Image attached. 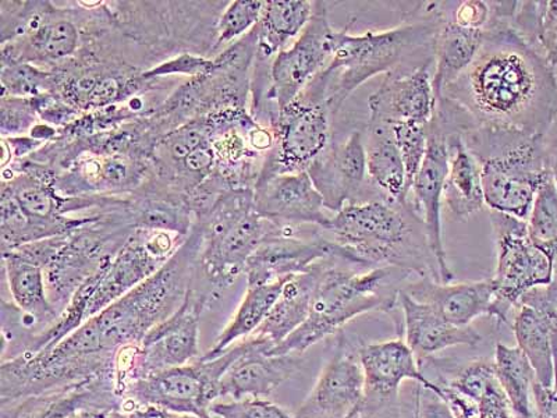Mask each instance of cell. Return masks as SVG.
<instances>
[{
  "mask_svg": "<svg viewBox=\"0 0 557 418\" xmlns=\"http://www.w3.org/2000/svg\"><path fill=\"white\" fill-rule=\"evenodd\" d=\"M513 16L515 4L499 2L475 61L440 98L459 104L481 124L544 134L557 116V79L511 26Z\"/></svg>",
  "mask_w": 557,
  "mask_h": 418,
  "instance_id": "obj_1",
  "label": "cell"
},
{
  "mask_svg": "<svg viewBox=\"0 0 557 418\" xmlns=\"http://www.w3.org/2000/svg\"><path fill=\"white\" fill-rule=\"evenodd\" d=\"M201 244L200 232L193 228L183 246L156 275L42 352L61 358L117 357L122 348L139 345L152 328L183 305L196 275Z\"/></svg>",
  "mask_w": 557,
  "mask_h": 418,
  "instance_id": "obj_2",
  "label": "cell"
},
{
  "mask_svg": "<svg viewBox=\"0 0 557 418\" xmlns=\"http://www.w3.org/2000/svg\"><path fill=\"white\" fill-rule=\"evenodd\" d=\"M444 19V2L418 3L406 13L401 26L361 35L350 24L331 37L332 58L321 74L327 79L333 112L368 79L380 74L407 73L434 64V42Z\"/></svg>",
  "mask_w": 557,
  "mask_h": 418,
  "instance_id": "obj_3",
  "label": "cell"
},
{
  "mask_svg": "<svg viewBox=\"0 0 557 418\" xmlns=\"http://www.w3.org/2000/svg\"><path fill=\"white\" fill-rule=\"evenodd\" d=\"M322 231L350 254L360 270L400 267L440 282L424 223L410 201L348 204Z\"/></svg>",
  "mask_w": 557,
  "mask_h": 418,
  "instance_id": "obj_4",
  "label": "cell"
},
{
  "mask_svg": "<svg viewBox=\"0 0 557 418\" xmlns=\"http://www.w3.org/2000/svg\"><path fill=\"white\" fill-rule=\"evenodd\" d=\"M412 276H417L414 272L400 267L357 272L333 262L318 287L307 321L268 355H302L307 348L341 331L352 318L393 310Z\"/></svg>",
  "mask_w": 557,
  "mask_h": 418,
  "instance_id": "obj_5",
  "label": "cell"
},
{
  "mask_svg": "<svg viewBox=\"0 0 557 418\" xmlns=\"http://www.w3.org/2000/svg\"><path fill=\"white\" fill-rule=\"evenodd\" d=\"M247 348L246 337L213 360H198L124 383L117 390L119 395L137 407L151 406L173 415L211 418L209 407L219 399V383Z\"/></svg>",
  "mask_w": 557,
  "mask_h": 418,
  "instance_id": "obj_6",
  "label": "cell"
},
{
  "mask_svg": "<svg viewBox=\"0 0 557 418\" xmlns=\"http://www.w3.org/2000/svg\"><path fill=\"white\" fill-rule=\"evenodd\" d=\"M333 116L335 112L325 87L312 79L273 122L275 147L263 161L258 181L276 174L307 172L332 144Z\"/></svg>",
  "mask_w": 557,
  "mask_h": 418,
  "instance_id": "obj_7",
  "label": "cell"
},
{
  "mask_svg": "<svg viewBox=\"0 0 557 418\" xmlns=\"http://www.w3.org/2000/svg\"><path fill=\"white\" fill-rule=\"evenodd\" d=\"M497 251L492 317L509 322V314L531 288L554 281L556 256L530 237L525 221L506 213L490 211Z\"/></svg>",
  "mask_w": 557,
  "mask_h": 418,
  "instance_id": "obj_8",
  "label": "cell"
},
{
  "mask_svg": "<svg viewBox=\"0 0 557 418\" xmlns=\"http://www.w3.org/2000/svg\"><path fill=\"white\" fill-rule=\"evenodd\" d=\"M333 32L335 29L331 27L327 19L326 4L313 2L310 23L292 47L278 52L271 64L270 91L260 113V116L263 114L267 118V127H271L278 112L295 101L308 84L330 64Z\"/></svg>",
  "mask_w": 557,
  "mask_h": 418,
  "instance_id": "obj_9",
  "label": "cell"
},
{
  "mask_svg": "<svg viewBox=\"0 0 557 418\" xmlns=\"http://www.w3.org/2000/svg\"><path fill=\"white\" fill-rule=\"evenodd\" d=\"M211 298L208 292H197L191 287L178 310L152 328L134 348L126 370L117 374V390L139 378L187 366L188 361L200 356V321Z\"/></svg>",
  "mask_w": 557,
  "mask_h": 418,
  "instance_id": "obj_10",
  "label": "cell"
},
{
  "mask_svg": "<svg viewBox=\"0 0 557 418\" xmlns=\"http://www.w3.org/2000/svg\"><path fill=\"white\" fill-rule=\"evenodd\" d=\"M542 136L476 121L461 133L482 174L540 186L550 176Z\"/></svg>",
  "mask_w": 557,
  "mask_h": 418,
  "instance_id": "obj_11",
  "label": "cell"
},
{
  "mask_svg": "<svg viewBox=\"0 0 557 418\" xmlns=\"http://www.w3.org/2000/svg\"><path fill=\"white\" fill-rule=\"evenodd\" d=\"M325 208L339 212L348 204L385 200L368 177L366 136L355 131L343 143H333L308 169Z\"/></svg>",
  "mask_w": 557,
  "mask_h": 418,
  "instance_id": "obj_12",
  "label": "cell"
},
{
  "mask_svg": "<svg viewBox=\"0 0 557 418\" xmlns=\"http://www.w3.org/2000/svg\"><path fill=\"white\" fill-rule=\"evenodd\" d=\"M301 228L287 226L282 235L268 238L257 248L244 271L248 285H263L298 275L326 258H339L348 266H356L345 248L321 235L322 229L310 236L298 237Z\"/></svg>",
  "mask_w": 557,
  "mask_h": 418,
  "instance_id": "obj_13",
  "label": "cell"
},
{
  "mask_svg": "<svg viewBox=\"0 0 557 418\" xmlns=\"http://www.w3.org/2000/svg\"><path fill=\"white\" fill-rule=\"evenodd\" d=\"M83 48V29L76 8L45 7L32 32L2 44V63H32L57 70L77 58Z\"/></svg>",
  "mask_w": 557,
  "mask_h": 418,
  "instance_id": "obj_14",
  "label": "cell"
},
{
  "mask_svg": "<svg viewBox=\"0 0 557 418\" xmlns=\"http://www.w3.org/2000/svg\"><path fill=\"white\" fill-rule=\"evenodd\" d=\"M282 225L258 216L256 209L242 218L222 237L202 242L198 267L207 279L209 295H221L246 271L247 261L268 238L277 236Z\"/></svg>",
  "mask_w": 557,
  "mask_h": 418,
  "instance_id": "obj_15",
  "label": "cell"
},
{
  "mask_svg": "<svg viewBox=\"0 0 557 418\" xmlns=\"http://www.w3.org/2000/svg\"><path fill=\"white\" fill-rule=\"evenodd\" d=\"M447 171H449L447 136L434 118L430 123L426 157L411 184L410 192L414 197L416 211L424 223L428 242L440 271L441 283H451L455 279L447 261L444 233H442V201H444Z\"/></svg>",
  "mask_w": 557,
  "mask_h": 418,
  "instance_id": "obj_16",
  "label": "cell"
},
{
  "mask_svg": "<svg viewBox=\"0 0 557 418\" xmlns=\"http://www.w3.org/2000/svg\"><path fill=\"white\" fill-rule=\"evenodd\" d=\"M364 371L341 336L335 356L323 368L315 386L302 402L295 418H352L360 415L364 403Z\"/></svg>",
  "mask_w": 557,
  "mask_h": 418,
  "instance_id": "obj_17",
  "label": "cell"
},
{
  "mask_svg": "<svg viewBox=\"0 0 557 418\" xmlns=\"http://www.w3.org/2000/svg\"><path fill=\"white\" fill-rule=\"evenodd\" d=\"M253 207L258 216L277 225L325 229L331 219L308 172L261 179L253 188Z\"/></svg>",
  "mask_w": 557,
  "mask_h": 418,
  "instance_id": "obj_18",
  "label": "cell"
},
{
  "mask_svg": "<svg viewBox=\"0 0 557 418\" xmlns=\"http://www.w3.org/2000/svg\"><path fill=\"white\" fill-rule=\"evenodd\" d=\"M247 340V351L233 362L219 383V397L263 399L290 380L302 366L301 355L270 356L272 343L256 336Z\"/></svg>",
  "mask_w": 557,
  "mask_h": 418,
  "instance_id": "obj_19",
  "label": "cell"
},
{
  "mask_svg": "<svg viewBox=\"0 0 557 418\" xmlns=\"http://www.w3.org/2000/svg\"><path fill=\"white\" fill-rule=\"evenodd\" d=\"M364 371V403L362 410L381 409L396 401L403 381L421 383L426 391L440 393V385L431 382L418 370L414 352L403 340L372 343L358 352Z\"/></svg>",
  "mask_w": 557,
  "mask_h": 418,
  "instance_id": "obj_20",
  "label": "cell"
},
{
  "mask_svg": "<svg viewBox=\"0 0 557 418\" xmlns=\"http://www.w3.org/2000/svg\"><path fill=\"white\" fill-rule=\"evenodd\" d=\"M116 374H104L2 407V418H72L86 410L121 411Z\"/></svg>",
  "mask_w": 557,
  "mask_h": 418,
  "instance_id": "obj_21",
  "label": "cell"
},
{
  "mask_svg": "<svg viewBox=\"0 0 557 418\" xmlns=\"http://www.w3.org/2000/svg\"><path fill=\"white\" fill-rule=\"evenodd\" d=\"M432 66L386 74L382 86L368 98L370 122L430 124L437 107Z\"/></svg>",
  "mask_w": 557,
  "mask_h": 418,
  "instance_id": "obj_22",
  "label": "cell"
},
{
  "mask_svg": "<svg viewBox=\"0 0 557 418\" xmlns=\"http://www.w3.org/2000/svg\"><path fill=\"white\" fill-rule=\"evenodd\" d=\"M166 262L149 248L144 229H134L113 260L103 263L96 273V287L88 302L87 320L156 275Z\"/></svg>",
  "mask_w": 557,
  "mask_h": 418,
  "instance_id": "obj_23",
  "label": "cell"
},
{
  "mask_svg": "<svg viewBox=\"0 0 557 418\" xmlns=\"http://www.w3.org/2000/svg\"><path fill=\"white\" fill-rule=\"evenodd\" d=\"M403 291L417 302L434 306L437 311L456 327H470L475 318L492 317L495 288L492 279L476 282H436L432 278H418Z\"/></svg>",
  "mask_w": 557,
  "mask_h": 418,
  "instance_id": "obj_24",
  "label": "cell"
},
{
  "mask_svg": "<svg viewBox=\"0 0 557 418\" xmlns=\"http://www.w3.org/2000/svg\"><path fill=\"white\" fill-rule=\"evenodd\" d=\"M336 261L343 260L326 258V260L313 263L310 270L288 279L275 306L272 307L265 321L251 336L268 341L272 343L273 347L286 341L293 332H296L307 321L313 297L317 295L323 275H325L327 268Z\"/></svg>",
  "mask_w": 557,
  "mask_h": 418,
  "instance_id": "obj_25",
  "label": "cell"
},
{
  "mask_svg": "<svg viewBox=\"0 0 557 418\" xmlns=\"http://www.w3.org/2000/svg\"><path fill=\"white\" fill-rule=\"evenodd\" d=\"M405 314L406 343L414 355L431 356L453 346H475L482 336L474 328L456 327L434 306L414 300L401 291L399 303Z\"/></svg>",
  "mask_w": 557,
  "mask_h": 418,
  "instance_id": "obj_26",
  "label": "cell"
},
{
  "mask_svg": "<svg viewBox=\"0 0 557 418\" xmlns=\"http://www.w3.org/2000/svg\"><path fill=\"white\" fill-rule=\"evenodd\" d=\"M446 136L449 171L445 183L444 202L456 221L466 222L485 207L481 167L467 148L460 133H446Z\"/></svg>",
  "mask_w": 557,
  "mask_h": 418,
  "instance_id": "obj_27",
  "label": "cell"
},
{
  "mask_svg": "<svg viewBox=\"0 0 557 418\" xmlns=\"http://www.w3.org/2000/svg\"><path fill=\"white\" fill-rule=\"evenodd\" d=\"M485 37L486 29L467 28L453 22L447 16L444 3V19L434 42L435 69L432 84L436 99L475 61Z\"/></svg>",
  "mask_w": 557,
  "mask_h": 418,
  "instance_id": "obj_28",
  "label": "cell"
},
{
  "mask_svg": "<svg viewBox=\"0 0 557 418\" xmlns=\"http://www.w3.org/2000/svg\"><path fill=\"white\" fill-rule=\"evenodd\" d=\"M2 256L14 306L37 325H45L47 331L58 321L61 312L49 300L44 267L16 250L3 251Z\"/></svg>",
  "mask_w": 557,
  "mask_h": 418,
  "instance_id": "obj_29",
  "label": "cell"
},
{
  "mask_svg": "<svg viewBox=\"0 0 557 418\" xmlns=\"http://www.w3.org/2000/svg\"><path fill=\"white\" fill-rule=\"evenodd\" d=\"M366 136L368 177L381 196L392 202L409 201L405 162L387 123H368Z\"/></svg>",
  "mask_w": 557,
  "mask_h": 418,
  "instance_id": "obj_30",
  "label": "cell"
},
{
  "mask_svg": "<svg viewBox=\"0 0 557 418\" xmlns=\"http://www.w3.org/2000/svg\"><path fill=\"white\" fill-rule=\"evenodd\" d=\"M313 2L308 0H272L265 2L257 24L256 61L272 63L292 39H297L310 23Z\"/></svg>",
  "mask_w": 557,
  "mask_h": 418,
  "instance_id": "obj_31",
  "label": "cell"
},
{
  "mask_svg": "<svg viewBox=\"0 0 557 418\" xmlns=\"http://www.w3.org/2000/svg\"><path fill=\"white\" fill-rule=\"evenodd\" d=\"M288 279L263 283V285H248L246 295H244L235 317L232 318L225 330L221 332V335L216 337L213 346L209 348L206 355L200 357V360H213V358L222 356L228 347L233 346V343L242 340V337L251 336L261 327V323L265 321L272 307L275 306Z\"/></svg>",
  "mask_w": 557,
  "mask_h": 418,
  "instance_id": "obj_32",
  "label": "cell"
},
{
  "mask_svg": "<svg viewBox=\"0 0 557 418\" xmlns=\"http://www.w3.org/2000/svg\"><path fill=\"white\" fill-rule=\"evenodd\" d=\"M494 366L515 418H535L531 399L536 377L529 358L517 346L497 343Z\"/></svg>",
  "mask_w": 557,
  "mask_h": 418,
  "instance_id": "obj_33",
  "label": "cell"
},
{
  "mask_svg": "<svg viewBox=\"0 0 557 418\" xmlns=\"http://www.w3.org/2000/svg\"><path fill=\"white\" fill-rule=\"evenodd\" d=\"M511 26L540 52L557 79V0L517 3Z\"/></svg>",
  "mask_w": 557,
  "mask_h": 418,
  "instance_id": "obj_34",
  "label": "cell"
},
{
  "mask_svg": "<svg viewBox=\"0 0 557 418\" xmlns=\"http://www.w3.org/2000/svg\"><path fill=\"white\" fill-rule=\"evenodd\" d=\"M58 76L32 63H2V96L39 98L54 96Z\"/></svg>",
  "mask_w": 557,
  "mask_h": 418,
  "instance_id": "obj_35",
  "label": "cell"
},
{
  "mask_svg": "<svg viewBox=\"0 0 557 418\" xmlns=\"http://www.w3.org/2000/svg\"><path fill=\"white\" fill-rule=\"evenodd\" d=\"M527 225L532 241L557 257V186L552 176L536 192Z\"/></svg>",
  "mask_w": 557,
  "mask_h": 418,
  "instance_id": "obj_36",
  "label": "cell"
},
{
  "mask_svg": "<svg viewBox=\"0 0 557 418\" xmlns=\"http://www.w3.org/2000/svg\"><path fill=\"white\" fill-rule=\"evenodd\" d=\"M265 2L261 0H236L227 4L216 24V39L213 53L222 52L244 35L252 32L260 23Z\"/></svg>",
  "mask_w": 557,
  "mask_h": 418,
  "instance_id": "obj_37",
  "label": "cell"
},
{
  "mask_svg": "<svg viewBox=\"0 0 557 418\" xmlns=\"http://www.w3.org/2000/svg\"><path fill=\"white\" fill-rule=\"evenodd\" d=\"M391 126L393 139L399 149L403 162H405L407 183L409 190L414 182L418 171L424 162L430 143V124L417 122L387 123Z\"/></svg>",
  "mask_w": 557,
  "mask_h": 418,
  "instance_id": "obj_38",
  "label": "cell"
},
{
  "mask_svg": "<svg viewBox=\"0 0 557 418\" xmlns=\"http://www.w3.org/2000/svg\"><path fill=\"white\" fill-rule=\"evenodd\" d=\"M39 119L37 98L2 96L0 131L3 138L23 137L32 133Z\"/></svg>",
  "mask_w": 557,
  "mask_h": 418,
  "instance_id": "obj_39",
  "label": "cell"
},
{
  "mask_svg": "<svg viewBox=\"0 0 557 418\" xmlns=\"http://www.w3.org/2000/svg\"><path fill=\"white\" fill-rule=\"evenodd\" d=\"M215 62L212 58L200 57L196 53H182L166 59L151 69L144 70V79L171 78L172 76L201 77L212 72Z\"/></svg>",
  "mask_w": 557,
  "mask_h": 418,
  "instance_id": "obj_40",
  "label": "cell"
},
{
  "mask_svg": "<svg viewBox=\"0 0 557 418\" xmlns=\"http://www.w3.org/2000/svg\"><path fill=\"white\" fill-rule=\"evenodd\" d=\"M211 418H295L282 407L267 399L213 402L209 407Z\"/></svg>",
  "mask_w": 557,
  "mask_h": 418,
  "instance_id": "obj_41",
  "label": "cell"
},
{
  "mask_svg": "<svg viewBox=\"0 0 557 418\" xmlns=\"http://www.w3.org/2000/svg\"><path fill=\"white\" fill-rule=\"evenodd\" d=\"M496 378L494 362L474 361L460 372V376L450 383L451 390L460 393L471 402H479L487 385Z\"/></svg>",
  "mask_w": 557,
  "mask_h": 418,
  "instance_id": "obj_42",
  "label": "cell"
},
{
  "mask_svg": "<svg viewBox=\"0 0 557 418\" xmlns=\"http://www.w3.org/2000/svg\"><path fill=\"white\" fill-rule=\"evenodd\" d=\"M476 406H479V418H515L510 403L497 378L487 385L484 396L476 402Z\"/></svg>",
  "mask_w": 557,
  "mask_h": 418,
  "instance_id": "obj_43",
  "label": "cell"
},
{
  "mask_svg": "<svg viewBox=\"0 0 557 418\" xmlns=\"http://www.w3.org/2000/svg\"><path fill=\"white\" fill-rule=\"evenodd\" d=\"M532 397L535 402V418H557V390L546 388L539 381L532 386Z\"/></svg>",
  "mask_w": 557,
  "mask_h": 418,
  "instance_id": "obj_44",
  "label": "cell"
},
{
  "mask_svg": "<svg viewBox=\"0 0 557 418\" xmlns=\"http://www.w3.org/2000/svg\"><path fill=\"white\" fill-rule=\"evenodd\" d=\"M440 385V383H437ZM437 396L444 397L449 403L451 410L455 411L456 418H479V406L476 403L461 396L450 386L440 385V393Z\"/></svg>",
  "mask_w": 557,
  "mask_h": 418,
  "instance_id": "obj_45",
  "label": "cell"
},
{
  "mask_svg": "<svg viewBox=\"0 0 557 418\" xmlns=\"http://www.w3.org/2000/svg\"><path fill=\"white\" fill-rule=\"evenodd\" d=\"M544 148L546 162H548V169L552 179L557 186V116L552 121L549 127L544 133Z\"/></svg>",
  "mask_w": 557,
  "mask_h": 418,
  "instance_id": "obj_46",
  "label": "cell"
},
{
  "mask_svg": "<svg viewBox=\"0 0 557 418\" xmlns=\"http://www.w3.org/2000/svg\"><path fill=\"white\" fill-rule=\"evenodd\" d=\"M421 418H456V416L449 403H447L444 397L437 396L436 393H434V397L428 399L425 405L422 406Z\"/></svg>",
  "mask_w": 557,
  "mask_h": 418,
  "instance_id": "obj_47",
  "label": "cell"
},
{
  "mask_svg": "<svg viewBox=\"0 0 557 418\" xmlns=\"http://www.w3.org/2000/svg\"><path fill=\"white\" fill-rule=\"evenodd\" d=\"M114 411H108V410H86L78 413V415L72 417V418H108L112 415Z\"/></svg>",
  "mask_w": 557,
  "mask_h": 418,
  "instance_id": "obj_48",
  "label": "cell"
},
{
  "mask_svg": "<svg viewBox=\"0 0 557 418\" xmlns=\"http://www.w3.org/2000/svg\"><path fill=\"white\" fill-rule=\"evenodd\" d=\"M108 418H126V415H122L121 411H114L112 413L111 416H109Z\"/></svg>",
  "mask_w": 557,
  "mask_h": 418,
  "instance_id": "obj_49",
  "label": "cell"
}]
</instances>
